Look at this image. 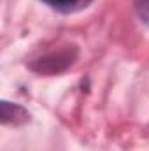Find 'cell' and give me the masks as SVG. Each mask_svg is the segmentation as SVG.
I'll use <instances>...</instances> for the list:
<instances>
[{
    "label": "cell",
    "instance_id": "6da1fadb",
    "mask_svg": "<svg viewBox=\"0 0 149 151\" xmlns=\"http://www.w3.org/2000/svg\"><path fill=\"white\" fill-rule=\"evenodd\" d=\"M47 4H51L53 7H60V9H67V7H72L75 4H79L81 0H46Z\"/></svg>",
    "mask_w": 149,
    "mask_h": 151
}]
</instances>
